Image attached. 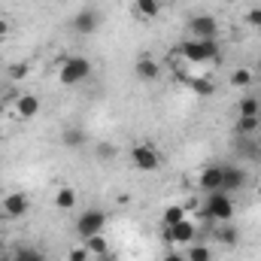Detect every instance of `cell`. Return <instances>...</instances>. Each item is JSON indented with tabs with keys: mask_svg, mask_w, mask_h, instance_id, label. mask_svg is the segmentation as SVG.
I'll use <instances>...</instances> for the list:
<instances>
[{
	"mask_svg": "<svg viewBox=\"0 0 261 261\" xmlns=\"http://www.w3.org/2000/svg\"><path fill=\"white\" fill-rule=\"evenodd\" d=\"M246 179H249V173H246L243 167H237V164H222V192L234 195V192H240V189L246 186Z\"/></svg>",
	"mask_w": 261,
	"mask_h": 261,
	"instance_id": "10",
	"label": "cell"
},
{
	"mask_svg": "<svg viewBox=\"0 0 261 261\" xmlns=\"http://www.w3.org/2000/svg\"><path fill=\"white\" fill-rule=\"evenodd\" d=\"M164 234H167V243L179 249V246H192V243H195L197 228H195V222L182 219L179 225H170V228H164Z\"/></svg>",
	"mask_w": 261,
	"mask_h": 261,
	"instance_id": "7",
	"label": "cell"
},
{
	"mask_svg": "<svg viewBox=\"0 0 261 261\" xmlns=\"http://www.w3.org/2000/svg\"><path fill=\"white\" fill-rule=\"evenodd\" d=\"M134 15L143 18V21H155L161 15V0H134Z\"/></svg>",
	"mask_w": 261,
	"mask_h": 261,
	"instance_id": "14",
	"label": "cell"
},
{
	"mask_svg": "<svg viewBox=\"0 0 261 261\" xmlns=\"http://www.w3.org/2000/svg\"><path fill=\"white\" fill-rule=\"evenodd\" d=\"M97 28H100V12H97L94 6H85V9H79V12L73 15V31H76V34L88 37V34H94Z\"/></svg>",
	"mask_w": 261,
	"mask_h": 261,
	"instance_id": "9",
	"label": "cell"
},
{
	"mask_svg": "<svg viewBox=\"0 0 261 261\" xmlns=\"http://www.w3.org/2000/svg\"><path fill=\"white\" fill-rule=\"evenodd\" d=\"M82 243H85V249H88L91 255H107V252H110L107 234H94V237H88V240H82Z\"/></svg>",
	"mask_w": 261,
	"mask_h": 261,
	"instance_id": "21",
	"label": "cell"
},
{
	"mask_svg": "<svg viewBox=\"0 0 261 261\" xmlns=\"http://www.w3.org/2000/svg\"><path fill=\"white\" fill-rule=\"evenodd\" d=\"M197 186L210 195V192H222V164H210V167H203L200 170V176H197Z\"/></svg>",
	"mask_w": 261,
	"mask_h": 261,
	"instance_id": "12",
	"label": "cell"
},
{
	"mask_svg": "<svg viewBox=\"0 0 261 261\" xmlns=\"http://www.w3.org/2000/svg\"><path fill=\"white\" fill-rule=\"evenodd\" d=\"M28 210H31V197L24 195V192H9V195H3V200H0V213L6 219H21Z\"/></svg>",
	"mask_w": 261,
	"mask_h": 261,
	"instance_id": "8",
	"label": "cell"
},
{
	"mask_svg": "<svg viewBox=\"0 0 261 261\" xmlns=\"http://www.w3.org/2000/svg\"><path fill=\"white\" fill-rule=\"evenodd\" d=\"M192 91L200 97H210L216 91V85H213V79H192Z\"/></svg>",
	"mask_w": 261,
	"mask_h": 261,
	"instance_id": "25",
	"label": "cell"
},
{
	"mask_svg": "<svg viewBox=\"0 0 261 261\" xmlns=\"http://www.w3.org/2000/svg\"><path fill=\"white\" fill-rule=\"evenodd\" d=\"M88 76H91V61H88L85 55H61V64H58V82H61L64 88L82 85Z\"/></svg>",
	"mask_w": 261,
	"mask_h": 261,
	"instance_id": "1",
	"label": "cell"
},
{
	"mask_svg": "<svg viewBox=\"0 0 261 261\" xmlns=\"http://www.w3.org/2000/svg\"><path fill=\"white\" fill-rule=\"evenodd\" d=\"M9 261H43V252H37V249H31V246H18Z\"/></svg>",
	"mask_w": 261,
	"mask_h": 261,
	"instance_id": "23",
	"label": "cell"
},
{
	"mask_svg": "<svg viewBox=\"0 0 261 261\" xmlns=\"http://www.w3.org/2000/svg\"><path fill=\"white\" fill-rule=\"evenodd\" d=\"M12 110H15L18 119H34V116L40 113V97H37V94H21V97H15Z\"/></svg>",
	"mask_w": 261,
	"mask_h": 261,
	"instance_id": "13",
	"label": "cell"
},
{
	"mask_svg": "<svg viewBox=\"0 0 261 261\" xmlns=\"http://www.w3.org/2000/svg\"><path fill=\"white\" fill-rule=\"evenodd\" d=\"M186 261H213V252L200 243H192V246H186Z\"/></svg>",
	"mask_w": 261,
	"mask_h": 261,
	"instance_id": "22",
	"label": "cell"
},
{
	"mask_svg": "<svg viewBox=\"0 0 261 261\" xmlns=\"http://www.w3.org/2000/svg\"><path fill=\"white\" fill-rule=\"evenodd\" d=\"M113 155H116V146H97V158L100 161H110Z\"/></svg>",
	"mask_w": 261,
	"mask_h": 261,
	"instance_id": "29",
	"label": "cell"
},
{
	"mask_svg": "<svg viewBox=\"0 0 261 261\" xmlns=\"http://www.w3.org/2000/svg\"><path fill=\"white\" fill-rule=\"evenodd\" d=\"M134 76H137L140 82H155V79L161 76V64H158L152 55H140V58L134 61Z\"/></svg>",
	"mask_w": 261,
	"mask_h": 261,
	"instance_id": "11",
	"label": "cell"
},
{
	"mask_svg": "<svg viewBox=\"0 0 261 261\" xmlns=\"http://www.w3.org/2000/svg\"><path fill=\"white\" fill-rule=\"evenodd\" d=\"M203 216L210 222H219V225L231 222L234 219V200H231V195L228 192H210V197L203 200Z\"/></svg>",
	"mask_w": 261,
	"mask_h": 261,
	"instance_id": "3",
	"label": "cell"
},
{
	"mask_svg": "<svg viewBox=\"0 0 261 261\" xmlns=\"http://www.w3.org/2000/svg\"><path fill=\"white\" fill-rule=\"evenodd\" d=\"M255 76H261V58H258V67H255Z\"/></svg>",
	"mask_w": 261,
	"mask_h": 261,
	"instance_id": "34",
	"label": "cell"
},
{
	"mask_svg": "<svg viewBox=\"0 0 261 261\" xmlns=\"http://www.w3.org/2000/svg\"><path fill=\"white\" fill-rule=\"evenodd\" d=\"M76 203H79V192H76V189L61 186V189L55 192V206H58V210H64V213H67V210H73Z\"/></svg>",
	"mask_w": 261,
	"mask_h": 261,
	"instance_id": "16",
	"label": "cell"
},
{
	"mask_svg": "<svg viewBox=\"0 0 261 261\" xmlns=\"http://www.w3.org/2000/svg\"><path fill=\"white\" fill-rule=\"evenodd\" d=\"M0 261H9V252H3V249H0Z\"/></svg>",
	"mask_w": 261,
	"mask_h": 261,
	"instance_id": "32",
	"label": "cell"
},
{
	"mask_svg": "<svg viewBox=\"0 0 261 261\" xmlns=\"http://www.w3.org/2000/svg\"><path fill=\"white\" fill-rule=\"evenodd\" d=\"M88 258H91V252L85 249V243L76 246V249H70V255H67V261H88Z\"/></svg>",
	"mask_w": 261,
	"mask_h": 261,
	"instance_id": "26",
	"label": "cell"
},
{
	"mask_svg": "<svg viewBox=\"0 0 261 261\" xmlns=\"http://www.w3.org/2000/svg\"><path fill=\"white\" fill-rule=\"evenodd\" d=\"M130 164L137 167V170H143V173H152V170H158L161 167V152L155 149V146H149V143H134L128 152Z\"/></svg>",
	"mask_w": 261,
	"mask_h": 261,
	"instance_id": "5",
	"label": "cell"
},
{
	"mask_svg": "<svg viewBox=\"0 0 261 261\" xmlns=\"http://www.w3.org/2000/svg\"><path fill=\"white\" fill-rule=\"evenodd\" d=\"M252 82H255L252 67H234L231 76H228V85H234V88H252Z\"/></svg>",
	"mask_w": 261,
	"mask_h": 261,
	"instance_id": "15",
	"label": "cell"
},
{
	"mask_svg": "<svg viewBox=\"0 0 261 261\" xmlns=\"http://www.w3.org/2000/svg\"><path fill=\"white\" fill-rule=\"evenodd\" d=\"M186 34L192 37V40H216L219 37V21L213 18V15H195L192 21H189V28H186Z\"/></svg>",
	"mask_w": 261,
	"mask_h": 261,
	"instance_id": "6",
	"label": "cell"
},
{
	"mask_svg": "<svg viewBox=\"0 0 261 261\" xmlns=\"http://www.w3.org/2000/svg\"><path fill=\"white\" fill-rule=\"evenodd\" d=\"M0 249H3V240H0Z\"/></svg>",
	"mask_w": 261,
	"mask_h": 261,
	"instance_id": "35",
	"label": "cell"
},
{
	"mask_svg": "<svg viewBox=\"0 0 261 261\" xmlns=\"http://www.w3.org/2000/svg\"><path fill=\"white\" fill-rule=\"evenodd\" d=\"M216 237H219V243H225V246H237V228H231V222H225V228H219Z\"/></svg>",
	"mask_w": 261,
	"mask_h": 261,
	"instance_id": "24",
	"label": "cell"
},
{
	"mask_svg": "<svg viewBox=\"0 0 261 261\" xmlns=\"http://www.w3.org/2000/svg\"><path fill=\"white\" fill-rule=\"evenodd\" d=\"M61 143H64L67 149H82V143H85V130H79V128L61 130Z\"/></svg>",
	"mask_w": 261,
	"mask_h": 261,
	"instance_id": "20",
	"label": "cell"
},
{
	"mask_svg": "<svg viewBox=\"0 0 261 261\" xmlns=\"http://www.w3.org/2000/svg\"><path fill=\"white\" fill-rule=\"evenodd\" d=\"M182 219H189V216H186V203H167V206H164V213H161V222H164V228H170V225H179Z\"/></svg>",
	"mask_w": 261,
	"mask_h": 261,
	"instance_id": "17",
	"label": "cell"
},
{
	"mask_svg": "<svg viewBox=\"0 0 261 261\" xmlns=\"http://www.w3.org/2000/svg\"><path fill=\"white\" fill-rule=\"evenodd\" d=\"M246 24L261 31V6H255V9H249V12H246Z\"/></svg>",
	"mask_w": 261,
	"mask_h": 261,
	"instance_id": "27",
	"label": "cell"
},
{
	"mask_svg": "<svg viewBox=\"0 0 261 261\" xmlns=\"http://www.w3.org/2000/svg\"><path fill=\"white\" fill-rule=\"evenodd\" d=\"M161 261H186V252H179V249H173V252H167Z\"/></svg>",
	"mask_w": 261,
	"mask_h": 261,
	"instance_id": "31",
	"label": "cell"
},
{
	"mask_svg": "<svg viewBox=\"0 0 261 261\" xmlns=\"http://www.w3.org/2000/svg\"><path fill=\"white\" fill-rule=\"evenodd\" d=\"M234 128H237V134H240V137H255V134H258V128H261V119H258V116H240Z\"/></svg>",
	"mask_w": 261,
	"mask_h": 261,
	"instance_id": "19",
	"label": "cell"
},
{
	"mask_svg": "<svg viewBox=\"0 0 261 261\" xmlns=\"http://www.w3.org/2000/svg\"><path fill=\"white\" fill-rule=\"evenodd\" d=\"M237 113H240V116H258L261 119V97H255V94H243V97L237 100Z\"/></svg>",
	"mask_w": 261,
	"mask_h": 261,
	"instance_id": "18",
	"label": "cell"
},
{
	"mask_svg": "<svg viewBox=\"0 0 261 261\" xmlns=\"http://www.w3.org/2000/svg\"><path fill=\"white\" fill-rule=\"evenodd\" d=\"M9 34H12V21H9L6 15H0V43H6Z\"/></svg>",
	"mask_w": 261,
	"mask_h": 261,
	"instance_id": "28",
	"label": "cell"
},
{
	"mask_svg": "<svg viewBox=\"0 0 261 261\" xmlns=\"http://www.w3.org/2000/svg\"><path fill=\"white\" fill-rule=\"evenodd\" d=\"M76 234H79V240H88L94 234H107V213L97 210V206L82 210L79 219H76Z\"/></svg>",
	"mask_w": 261,
	"mask_h": 261,
	"instance_id": "4",
	"label": "cell"
},
{
	"mask_svg": "<svg viewBox=\"0 0 261 261\" xmlns=\"http://www.w3.org/2000/svg\"><path fill=\"white\" fill-rule=\"evenodd\" d=\"M100 261H116V258H113V255H110V252H107V255H100Z\"/></svg>",
	"mask_w": 261,
	"mask_h": 261,
	"instance_id": "33",
	"label": "cell"
},
{
	"mask_svg": "<svg viewBox=\"0 0 261 261\" xmlns=\"http://www.w3.org/2000/svg\"><path fill=\"white\" fill-rule=\"evenodd\" d=\"M24 73H28V67H24V64H15V67H9V79H12V82H18V79H21Z\"/></svg>",
	"mask_w": 261,
	"mask_h": 261,
	"instance_id": "30",
	"label": "cell"
},
{
	"mask_svg": "<svg viewBox=\"0 0 261 261\" xmlns=\"http://www.w3.org/2000/svg\"><path fill=\"white\" fill-rule=\"evenodd\" d=\"M176 55H182L189 64H203V61H219L222 49H219L216 40H192V37H186L179 43Z\"/></svg>",
	"mask_w": 261,
	"mask_h": 261,
	"instance_id": "2",
	"label": "cell"
}]
</instances>
